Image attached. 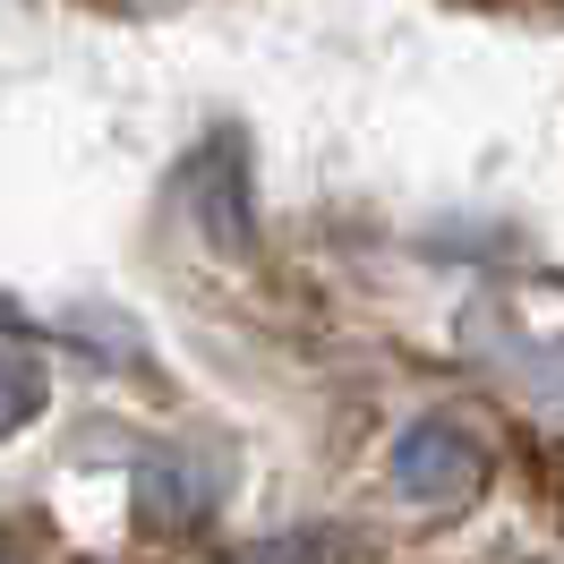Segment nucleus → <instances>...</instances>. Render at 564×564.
Masks as SVG:
<instances>
[{
  "mask_svg": "<svg viewBox=\"0 0 564 564\" xmlns=\"http://www.w3.org/2000/svg\"><path fill=\"white\" fill-rule=\"evenodd\" d=\"M129 9H172V0H129Z\"/></svg>",
  "mask_w": 564,
  "mask_h": 564,
  "instance_id": "7",
  "label": "nucleus"
},
{
  "mask_svg": "<svg viewBox=\"0 0 564 564\" xmlns=\"http://www.w3.org/2000/svg\"><path fill=\"white\" fill-rule=\"evenodd\" d=\"M248 556H359V539H334V530H291V539H257Z\"/></svg>",
  "mask_w": 564,
  "mask_h": 564,
  "instance_id": "6",
  "label": "nucleus"
},
{
  "mask_svg": "<svg viewBox=\"0 0 564 564\" xmlns=\"http://www.w3.org/2000/svg\"><path fill=\"white\" fill-rule=\"evenodd\" d=\"M386 479L411 496L420 513L454 522V513H470V505L488 496V445L454 420H411L386 454Z\"/></svg>",
  "mask_w": 564,
  "mask_h": 564,
  "instance_id": "1",
  "label": "nucleus"
},
{
  "mask_svg": "<svg viewBox=\"0 0 564 564\" xmlns=\"http://www.w3.org/2000/svg\"><path fill=\"white\" fill-rule=\"evenodd\" d=\"M43 393H52L43 359H35V351H9V343H0V436H18V427L35 420Z\"/></svg>",
  "mask_w": 564,
  "mask_h": 564,
  "instance_id": "5",
  "label": "nucleus"
},
{
  "mask_svg": "<svg viewBox=\"0 0 564 564\" xmlns=\"http://www.w3.org/2000/svg\"><path fill=\"white\" fill-rule=\"evenodd\" d=\"M462 351L488 359V377L513 393V402H530L539 420H556V427H564V359L547 351V343H539V334H530L513 308L479 300V308L462 317Z\"/></svg>",
  "mask_w": 564,
  "mask_h": 564,
  "instance_id": "3",
  "label": "nucleus"
},
{
  "mask_svg": "<svg viewBox=\"0 0 564 564\" xmlns=\"http://www.w3.org/2000/svg\"><path fill=\"white\" fill-rule=\"evenodd\" d=\"M223 488H231V454H214V445H154L138 462V522L154 539H188V530H206L223 513Z\"/></svg>",
  "mask_w": 564,
  "mask_h": 564,
  "instance_id": "2",
  "label": "nucleus"
},
{
  "mask_svg": "<svg viewBox=\"0 0 564 564\" xmlns=\"http://www.w3.org/2000/svg\"><path fill=\"white\" fill-rule=\"evenodd\" d=\"M197 188H206V240L248 257L257 248V223H248V163H240V138H223L197 163Z\"/></svg>",
  "mask_w": 564,
  "mask_h": 564,
  "instance_id": "4",
  "label": "nucleus"
}]
</instances>
